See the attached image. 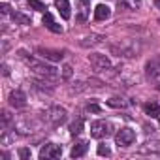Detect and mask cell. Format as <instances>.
<instances>
[{
	"label": "cell",
	"instance_id": "83f0119b",
	"mask_svg": "<svg viewBox=\"0 0 160 160\" xmlns=\"http://www.w3.org/2000/svg\"><path fill=\"white\" fill-rule=\"evenodd\" d=\"M81 2H83V4H87V2H91V0H81Z\"/></svg>",
	"mask_w": 160,
	"mask_h": 160
},
{
	"label": "cell",
	"instance_id": "e0dca14e",
	"mask_svg": "<svg viewBox=\"0 0 160 160\" xmlns=\"http://www.w3.org/2000/svg\"><path fill=\"white\" fill-rule=\"evenodd\" d=\"M100 42H102V36L92 34V36H89V38H83V40H81V45H83V47H89V45H96V43H100Z\"/></svg>",
	"mask_w": 160,
	"mask_h": 160
},
{
	"label": "cell",
	"instance_id": "d4e9b609",
	"mask_svg": "<svg viewBox=\"0 0 160 160\" xmlns=\"http://www.w3.org/2000/svg\"><path fill=\"white\" fill-rule=\"evenodd\" d=\"M0 12H2L4 15H8V13H10V6H8L6 2H4V4H0Z\"/></svg>",
	"mask_w": 160,
	"mask_h": 160
},
{
	"label": "cell",
	"instance_id": "6da1fadb",
	"mask_svg": "<svg viewBox=\"0 0 160 160\" xmlns=\"http://www.w3.org/2000/svg\"><path fill=\"white\" fill-rule=\"evenodd\" d=\"M21 58L34 70V73H38V75L43 79V81H47V79H57V77H58V72H57L55 66H49V64H45V62H40V60L32 58V57H27L25 53H21Z\"/></svg>",
	"mask_w": 160,
	"mask_h": 160
},
{
	"label": "cell",
	"instance_id": "cb8c5ba5",
	"mask_svg": "<svg viewBox=\"0 0 160 160\" xmlns=\"http://www.w3.org/2000/svg\"><path fill=\"white\" fill-rule=\"evenodd\" d=\"M87 111H91V113H100V106H96V104H89V106H87Z\"/></svg>",
	"mask_w": 160,
	"mask_h": 160
},
{
	"label": "cell",
	"instance_id": "603a6c76",
	"mask_svg": "<svg viewBox=\"0 0 160 160\" xmlns=\"http://www.w3.org/2000/svg\"><path fill=\"white\" fill-rule=\"evenodd\" d=\"M19 156H21V160H28L30 158V149H19Z\"/></svg>",
	"mask_w": 160,
	"mask_h": 160
},
{
	"label": "cell",
	"instance_id": "52a82bcc",
	"mask_svg": "<svg viewBox=\"0 0 160 160\" xmlns=\"http://www.w3.org/2000/svg\"><path fill=\"white\" fill-rule=\"evenodd\" d=\"M36 55H40L43 60H51V62H58V60L64 58V53H62V51L47 49V47H38V49H36Z\"/></svg>",
	"mask_w": 160,
	"mask_h": 160
},
{
	"label": "cell",
	"instance_id": "5bb4252c",
	"mask_svg": "<svg viewBox=\"0 0 160 160\" xmlns=\"http://www.w3.org/2000/svg\"><path fill=\"white\" fill-rule=\"evenodd\" d=\"M55 6H57V10H58V13L62 15V19H70V2H68V0H57V2H55Z\"/></svg>",
	"mask_w": 160,
	"mask_h": 160
},
{
	"label": "cell",
	"instance_id": "2e32d148",
	"mask_svg": "<svg viewBox=\"0 0 160 160\" xmlns=\"http://www.w3.org/2000/svg\"><path fill=\"white\" fill-rule=\"evenodd\" d=\"M83 126H85V121H83V119H75V121L70 124V134H72V136L81 134V132H83Z\"/></svg>",
	"mask_w": 160,
	"mask_h": 160
},
{
	"label": "cell",
	"instance_id": "5b68a950",
	"mask_svg": "<svg viewBox=\"0 0 160 160\" xmlns=\"http://www.w3.org/2000/svg\"><path fill=\"white\" fill-rule=\"evenodd\" d=\"M111 134V124L106 121H94L91 124V136L100 139V138H108Z\"/></svg>",
	"mask_w": 160,
	"mask_h": 160
},
{
	"label": "cell",
	"instance_id": "4316f807",
	"mask_svg": "<svg viewBox=\"0 0 160 160\" xmlns=\"http://www.w3.org/2000/svg\"><path fill=\"white\" fill-rule=\"evenodd\" d=\"M154 4H156V8L160 10V0H154Z\"/></svg>",
	"mask_w": 160,
	"mask_h": 160
},
{
	"label": "cell",
	"instance_id": "277c9868",
	"mask_svg": "<svg viewBox=\"0 0 160 160\" xmlns=\"http://www.w3.org/2000/svg\"><path fill=\"white\" fill-rule=\"evenodd\" d=\"M89 62H91V66H92L94 70H98V72H108V70H111V62H109V58H108L106 55L92 53V55H89Z\"/></svg>",
	"mask_w": 160,
	"mask_h": 160
},
{
	"label": "cell",
	"instance_id": "9c48e42d",
	"mask_svg": "<svg viewBox=\"0 0 160 160\" xmlns=\"http://www.w3.org/2000/svg\"><path fill=\"white\" fill-rule=\"evenodd\" d=\"M145 70H147V75H149L151 79H154V81H160V57L149 60L147 66H145Z\"/></svg>",
	"mask_w": 160,
	"mask_h": 160
},
{
	"label": "cell",
	"instance_id": "9a60e30c",
	"mask_svg": "<svg viewBox=\"0 0 160 160\" xmlns=\"http://www.w3.org/2000/svg\"><path fill=\"white\" fill-rule=\"evenodd\" d=\"M143 109H145V113H147L149 117H152V119H156V117L160 115V108H158V104H154V102H147V104L143 106Z\"/></svg>",
	"mask_w": 160,
	"mask_h": 160
},
{
	"label": "cell",
	"instance_id": "ac0fdd59",
	"mask_svg": "<svg viewBox=\"0 0 160 160\" xmlns=\"http://www.w3.org/2000/svg\"><path fill=\"white\" fill-rule=\"evenodd\" d=\"M139 6V0H119V8L122 10H136Z\"/></svg>",
	"mask_w": 160,
	"mask_h": 160
},
{
	"label": "cell",
	"instance_id": "44dd1931",
	"mask_svg": "<svg viewBox=\"0 0 160 160\" xmlns=\"http://www.w3.org/2000/svg\"><path fill=\"white\" fill-rule=\"evenodd\" d=\"M28 6H30L32 10H36V12H45V10H47L45 4L40 2V0H28Z\"/></svg>",
	"mask_w": 160,
	"mask_h": 160
},
{
	"label": "cell",
	"instance_id": "484cf974",
	"mask_svg": "<svg viewBox=\"0 0 160 160\" xmlns=\"http://www.w3.org/2000/svg\"><path fill=\"white\" fill-rule=\"evenodd\" d=\"M64 77H70L72 75V66H64V72H62Z\"/></svg>",
	"mask_w": 160,
	"mask_h": 160
},
{
	"label": "cell",
	"instance_id": "3957f363",
	"mask_svg": "<svg viewBox=\"0 0 160 160\" xmlns=\"http://www.w3.org/2000/svg\"><path fill=\"white\" fill-rule=\"evenodd\" d=\"M115 141H117L119 147H128V145H132V143L136 141V132H134L132 128L124 126V128H121V130L115 134Z\"/></svg>",
	"mask_w": 160,
	"mask_h": 160
},
{
	"label": "cell",
	"instance_id": "ffe728a7",
	"mask_svg": "<svg viewBox=\"0 0 160 160\" xmlns=\"http://www.w3.org/2000/svg\"><path fill=\"white\" fill-rule=\"evenodd\" d=\"M108 106L109 108H126L128 102H124L122 98H111V100H108Z\"/></svg>",
	"mask_w": 160,
	"mask_h": 160
},
{
	"label": "cell",
	"instance_id": "d6986e66",
	"mask_svg": "<svg viewBox=\"0 0 160 160\" xmlns=\"http://www.w3.org/2000/svg\"><path fill=\"white\" fill-rule=\"evenodd\" d=\"M12 19L17 21V23H21V25H28V23H30V17H27V15H23V13H19V12H13V13H12Z\"/></svg>",
	"mask_w": 160,
	"mask_h": 160
},
{
	"label": "cell",
	"instance_id": "30bf717a",
	"mask_svg": "<svg viewBox=\"0 0 160 160\" xmlns=\"http://www.w3.org/2000/svg\"><path fill=\"white\" fill-rule=\"evenodd\" d=\"M10 106H13V108H25V106H27V96H25V92H23V91H13V92L10 94Z\"/></svg>",
	"mask_w": 160,
	"mask_h": 160
},
{
	"label": "cell",
	"instance_id": "4fadbf2b",
	"mask_svg": "<svg viewBox=\"0 0 160 160\" xmlns=\"http://www.w3.org/2000/svg\"><path fill=\"white\" fill-rule=\"evenodd\" d=\"M87 149H89V143H87V141H79V143H75V145L72 147L70 156H72V158H79V156H83V154L87 152Z\"/></svg>",
	"mask_w": 160,
	"mask_h": 160
},
{
	"label": "cell",
	"instance_id": "7a4b0ae2",
	"mask_svg": "<svg viewBox=\"0 0 160 160\" xmlns=\"http://www.w3.org/2000/svg\"><path fill=\"white\" fill-rule=\"evenodd\" d=\"M111 51L117 57H136L139 53V43L136 40H122L119 43H111Z\"/></svg>",
	"mask_w": 160,
	"mask_h": 160
},
{
	"label": "cell",
	"instance_id": "7402d4cb",
	"mask_svg": "<svg viewBox=\"0 0 160 160\" xmlns=\"http://www.w3.org/2000/svg\"><path fill=\"white\" fill-rule=\"evenodd\" d=\"M98 154H100V156H109L111 151H109V147H108L106 143H100V145H98Z\"/></svg>",
	"mask_w": 160,
	"mask_h": 160
},
{
	"label": "cell",
	"instance_id": "8fae6325",
	"mask_svg": "<svg viewBox=\"0 0 160 160\" xmlns=\"http://www.w3.org/2000/svg\"><path fill=\"white\" fill-rule=\"evenodd\" d=\"M109 15H111L109 6H106V4H98V6L94 8V19H96V21H106V19H109Z\"/></svg>",
	"mask_w": 160,
	"mask_h": 160
},
{
	"label": "cell",
	"instance_id": "7c38bea8",
	"mask_svg": "<svg viewBox=\"0 0 160 160\" xmlns=\"http://www.w3.org/2000/svg\"><path fill=\"white\" fill-rule=\"evenodd\" d=\"M43 25H45V27H47L51 32H57V34H60V32H62V27L55 23L53 15H51L49 12H43Z\"/></svg>",
	"mask_w": 160,
	"mask_h": 160
},
{
	"label": "cell",
	"instance_id": "ba28073f",
	"mask_svg": "<svg viewBox=\"0 0 160 160\" xmlns=\"http://www.w3.org/2000/svg\"><path fill=\"white\" fill-rule=\"evenodd\" d=\"M62 154V147L60 145H55V143H47L40 149V158H58Z\"/></svg>",
	"mask_w": 160,
	"mask_h": 160
},
{
	"label": "cell",
	"instance_id": "8992f818",
	"mask_svg": "<svg viewBox=\"0 0 160 160\" xmlns=\"http://www.w3.org/2000/svg\"><path fill=\"white\" fill-rule=\"evenodd\" d=\"M47 121L53 124V126H58L66 121V109L60 108V106H53L49 111H47Z\"/></svg>",
	"mask_w": 160,
	"mask_h": 160
}]
</instances>
